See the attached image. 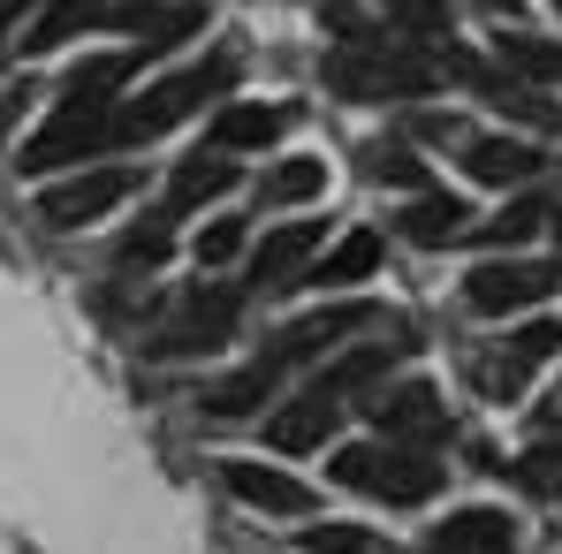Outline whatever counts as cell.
Returning <instances> with one entry per match:
<instances>
[{
    "label": "cell",
    "instance_id": "6da1fadb",
    "mask_svg": "<svg viewBox=\"0 0 562 554\" xmlns=\"http://www.w3.org/2000/svg\"><path fill=\"white\" fill-rule=\"evenodd\" d=\"M335 486H350V494H373L387 509H418V501H434L441 486H449V463L418 456V449H395V441H358V449H335Z\"/></svg>",
    "mask_w": 562,
    "mask_h": 554
},
{
    "label": "cell",
    "instance_id": "7a4b0ae2",
    "mask_svg": "<svg viewBox=\"0 0 562 554\" xmlns=\"http://www.w3.org/2000/svg\"><path fill=\"white\" fill-rule=\"evenodd\" d=\"M434 84H441L434 54H418L411 38H373V46L327 54V92L335 99H418Z\"/></svg>",
    "mask_w": 562,
    "mask_h": 554
},
{
    "label": "cell",
    "instance_id": "3957f363",
    "mask_svg": "<svg viewBox=\"0 0 562 554\" xmlns=\"http://www.w3.org/2000/svg\"><path fill=\"white\" fill-rule=\"evenodd\" d=\"M236 84V54H213V61H190L176 77H160L145 99H130L114 122H106V137H122V145H145V137H160V129H176L183 114H198L205 99H221Z\"/></svg>",
    "mask_w": 562,
    "mask_h": 554
},
{
    "label": "cell",
    "instance_id": "277c9868",
    "mask_svg": "<svg viewBox=\"0 0 562 554\" xmlns=\"http://www.w3.org/2000/svg\"><path fill=\"white\" fill-rule=\"evenodd\" d=\"M562 289V267L555 259H486L479 274L464 281V304L502 319V312H525V304H548Z\"/></svg>",
    "mask_w": 562,
    "mask_h": 554
},
{
    "label": "cell",
    "instance_id": "5b68a950",
    "mask_svg": "<svg viewBox=\"0 0 562 554\" xmlns=\"http://www.w3.org/2000/svg\"><path fill=\"white\" fill-rule=\"evenodd\" d=\"M366 410H373L380 441H395V449H418V456H426V441H441V433H449V403H441L426 380H403V387H387V395H373Z\"/></svg>",
    "mask_w": 562,
    "mask_h": 554
},
{
    "label": "cell",
    "instance_id": "8992f818",
    "mask_svg": "<svg viewBox=\"0 0 562 554\" xmlns=\"http://www.w3.org/2000/svg\"><path fill=\"white\" fill-rule=\"evenodd\" d=\"M555 350H562V327H555V319H532V327H517L494 358H479L471 380H479V395H486V403H517V395H525V380H532V365H540V358H555Z\"/></svg>",
    "mask_w": 562,
    "mask_h": 554
},
{
    "label": "cell",
    "instance_id": "52a82bcc",
    "mask_svg": "<svg viewBox=\"0 0 562 554\" xmlns=\"http://www.w3.org/2000/svg\"><path fill=\"white\" fill-rule=\"evenodd\" d=\"M236 312H244V296H236V289H213V296L198 289L183 312L145 342V350H153V358H198V350H221V342H228V327H236Z\"/></svg>",
    "mask_w": 562,
    "mask_h": 554
},
{
    "label": "cell",
    "instance_id": "ba28073f",
    "mask_svg": "<svg viewBox=\"0 0 562 554\" xmlns=\"http://www.w3.org/2000/svg\"><path fill=\"white\" fill-rule=\"evenodd\" d=\"M366 327H380L373 304H327V312H312V319L281 327L274 350H267V365L289 372V365H304V358H319V350H335V342H350V335H366Z\"/></svg>",
    "mask_w": 562,
    "mask_h": 554
},
{
    "label": "cell",
    "instance_id": "9c48e42d",
    "mask_svg": "<svg viewBox=\"0 0 562 554\" xmlns=\"http://www.w3.org/2000/svg\"><path fill=\"white\" fill-rule=\"evenodd\" d=\"M130 190H137V168H92V176H77V183L46 190V197H38V221H46V228H85L99 213H114Z\"/></svg>",
    "mask_w": 562,
    "mask_h": 554
},
{
    "label": "cell",
    "instance_id": "30bf717a",
    "mask_svg": "<svg viewBox=\"0 0 562 554\" xmlns=\"http://www.w3.org/2000/svg\"><path fill=\"white\" fill-rule=\"evenodd\" d=\"M221 478H228V494L236 501H251V509H267V517H312L319 509V494L304 486V478H289V471H274V463H221Z\"/></svg>",
    "mask_w": 562,
    "mask_h": 554
},
{
    "label": "cell",
    "instance_id": "8fae6325",
    "mask_svg": "<svg viewBox=\"0 0 562 554\" xmlns=\"http://www.w3.org/2000/svg\"><path fill=\"white\" fill-rule=\"evenodd\" d=\"M335 426H342V403L327 387H304L296 403H281L274 418H267V441H274L281 456H304V449H327Z\"/></svg>",
    "mask_w": 562,
    "mask_h": 554
},
{
    "label": "cell",
    "instance_id": "7c38bea8",
    "mask_svg": "<svg viewBox=\"0 0 562 554\" xmlns=\"http://www.w3.org/2000/svg\"><path fill=\"white\" fill-rule=\"evenodd\" d=\"M426 554H517V524L502 509H457L426 532Z\"/></svg>",
    "mask_w": 562,
    "mask_h": 554
},
{
    "label": "cell",
    "instance_id": "4fadbf2b",
    "mask_svg": "<svg viewBox=\"0 0 562 554\" xmlns=\"http://www.w3.org/2000/svg\"><path fill=\"white\" fill-rule=\"evenodd\" d=\"M99 137H106V114H54L31 145H23V176H46V168H61V160H85Z\"/></svg>",
    "mask_w": 562,
    "mask_h": 554
},
{
    "label": "cell",
    "instance_id": "5bb4252c",
    "mask_svg": "<svg viewBox=\"0 0 562 554\" xmlns=\"http://www.w3.org/2000/svg\"><path fill=\"white\" fill-rule=\"evenodd\" d=\"M312 251H319V221H289V228H274V236L251 251V281H259V289H296Z\"/></svg>",
    "mask_w": 562,
    "mask_h": 554
},
{
    "label": "cell",
    "instance_id": "9a60e30c",
    "mask_svg": "<svg viewBox=\"0 0 562 554\" xmlns=\"http://www.w3.org/2000/svg\"><path fill=\"white\" fill-rule=\"evenodd\" d=\"M548 160L532 152V145H517V137H471L464 145V176L471 183H494V190H509V183H532Z\"/></svg>",
    "mask_w": 562,
    "mask_h": 554
},
{
    "label": "cell",
    "instance_id": "2e32d148",
    "mask_svg": "<svg viewBox=\"0 0 562 554\" xmlns=\"http://www.w3.org/2000/svg\"><path fill=\"white\" fill-rule=\"evenodd\" d=\"M418 251H441V244H464L471 236V213H464V197H441V190H426V197H411V213L395 221Z\"/></svg>",
    "mask_w": 562,
    "mask_h": 554
},
{
    "label": "cell",
    "instance_id": "e0dca14e",
    "mask_svg": "<svg viewBox=\"0 0 562 554\" xmlns=\"http://www.w3.org/2000/svg\"><path fill=\"white\" fill-rule=\"evenodd\" d=\"M289 129V106H221L213 114V152H259Z\"/></svg>",
    "mask_w": 562,
    "mask_h": 554
},
{
    "label": "cell",
    "instance_id": "ac0fdd59",
    "mask_svg": "<svg viewBox=\"0 0 562 554\" xmlns=\"http://www.w3.org/2000/svg\"><path fill=\"white\" fill-rule=\"evenodd\" d=\"M358 176H366V183L418 190V197H426V160H418L411 145H395V137H366V145H358Z\"/></svg>",
    "mask_w": 562,
    "mask_h": 554
},
{
    "label": "cell",
    "instance_id": "d6986e66",
    "mask_svg": "<svg viewBox=\"0 0 562 554\" xmlns=\"http://www.w3.org/2000/svg\"><path fill=\"white\" fill-rule=\"evenodd\" d=\"M274 387H281V372L267 365V358H251L244 372H228V380L205 387V410H213V418H244V410H259Z\"/></svg>",
    "mask_w": 562,
    "mask_h": 554
},
{
    "label": "cell",
    "instance_id": "ffe728a7",
    "mask_svg": "<svg viewBox=\"0 0 562 554\" xmlns=\"http://www.w3.org/2000/svg\"><path fill=\"white\" fill-rule=\"evenodd\" d=\"M403 350H411L403 335H395V342H366V350H350L342 365H327V372H319V387H327L335 403H350V395H358V387H373L380 372H387V358H403Z\"/></svg>",
    "mask_w": 562,
    "mask_h": 554
},
{
    "label": "cell",
    "instance_id": "44dd1931",
    "mask_svg": "<svg viewBox=\"0 0 562 554\" xmlns=\"http://www.w3.org/2000/svg\"><path fill=\"white\" fill-rule=\"evenodd\" d=\"M228 190H236V160H221V152L205 160V152H198V160H183V168H176L168 213H183V205H205V197H228Z\"/></svg>",
    "mask_w": 562,
    "mask_h": 554
},
{
    "label": "cell",
    "instance_id": "7402d4cb",
    "mask_svg": "<svg viewBox=\"0 0 562 554\" xmlns=\"http://www.w3.org/2000/svg\"><path fill=\"white\" fill-rule=\"evenodd\" d=\"M373 267H380V236H366V228H358V236H342V244H335V251H327V259H319V267H312L304 281H319V289H342V281H366Z\"/></svg>",
    "mask_w": 562,
    "mask_h": 554
},
{
    "label": "cell",
    "instance_id": "603a6c76",
    "mask_svg": "<svg viewBox=\"0 0 562 554\" xmlns=\"http://www.w3.org/2000/svg\"><path fill=\"white\" fill-rule=\"evenodd\" d=\"M327 190V160H281L259 176V205H304Z\"/></svg>",
    "mask_w": 562,
    "mask_h": 554
},
{
    "label": "cell",
    "instance_id": "cb8c5ba5",
    "mask_svg": "<svg viewBox=\"0 0 562 554\" xmlns=\"http://www.w3.org/2000/svg\"><path fill=\"white\" fill-rule=\"evenodd\" d=\"M502 61H509L525 84H555L562 77V46L555 38H532V31H502Z\"/></svg>",
    "mask_w": 562,
    "mask_h": 554
},
{
    "label": "cell",
    "instance_id": "d4e9b609",
    "mask_svg": "<svg viewBox=\"0 0 562 554\" xmlns=\"http://www.w3.org/2000/svg\"><path fill=\"white\" fill-rule=\"evenodd\" d=\"M540 221H548V205H540V197H517L509 213H494V221H479L471 236H479V244H494V251H509V244H525V236H532Z\"/></svg>",
    "mask_w": 562,
    "mask_h": 554
},
{
    "label": "cell",
    "instance_id": "484cf974",
    "mask_svg": "<svg viewBox=\"0 0 562 554\" xmlns=\"http://www.w3.org/2000/svg\"><path fill=\"white\" fill-rule=\"evenodd\" d=\"M304 554H395L366 524H304Z\"/></svg>",
    "mask_w": 562,
    "mask_h": 554
},
{
    "label": "cell",
    "instance_id": "4316f807",
    "mask_svg": "<svg viewBox=\"0 0 562 554\" xmlns=\"http://www.w3.org/2000/svg\"><path fill=\"white\" fill-rule=\"evenodd\" d=\"M168 221H176V213H153L145 228H130V236H122V267H160V259H168V244H176V236H168Z\"/></svg>",
    "mask_w": 562,
    "mask_h": 554
},
{
    "label": "cell",
    "instance_id": "83f0119b",
    "mask_svg": "<svg viewBox=\"0 0 562 554\" xmlns=\"http://www.w3.org/2000/svg\"><path fill=\"white\" fill-rule=\"evenodd\" d=\"M380 8H387V23H403V31H418V38L449 31V0H380Z\"/></svg>",
    "mask_w": 562,
    "mask_h": 554
},
{
    "label": "cell",
    "instance_id": "f1b7e54d",
    "mask_svg": "<svg viewBox=\"0 0 562 554\" xmlns=\"http://www.w3.org/2000/svg\"><path fill=\"white\" fill-rule=\"evenodd\" d=\"M244 251V221H213L205 236H198V267H228Z\"/></svg>",
    "mask_w": 562,
    "mask_h": 554
},
{
    "label": "cell",
    "instance_id": "f546056e",
    "mask_svg": "<svg viewBox=\"0 0 562 554\" xmlns=\"http://www.w3.org/2000/svg\"><path fill=\"white\" fill-rule=\"evenodd\" d=\"M418 137H426V145H471V129L457 114H418Z\"/></svg>",
    "mask_w": 562,
    "mask_h": 554
},
{
    "label": "cell",
    "instance_id": "4dcf8cb0",
    "mask_svg": "<svg viewBox=\"0 0 562 554\" xmlns=\"http://www.w3.org/2000/svg\"><path fill=\"white\" fill-rule=\"evenodd\" d=\"M23 99H31V84H8V92H0V129H8V122L23 114Z\"/></svg>",
    "mask_w": 562,
    "mask_h": 554
},
{
    "label": "cell",
    "instance_id": "1f68e13d",
    "mask_svg": "<svg viewBox=\"0 0 562 554\" xmlns=\"http://www.w3.org/2000/svg\"><path fill=\"white\" fill-rule=\"evenodd\" d=\"M471 8H486V15H517L525 0H471Z\"/></svg>",
    "mask_w": 562,
    "mask_h": 554
},
{
    "label": "cell",
    "instance_id": "d6a6232c",
    "mask_svg": "<svg viewBox=\"0 0 562 554\" xmlns=\"http://www.w3.org/2000/svg\"><path fill=\"white\" fill-rule=\"evenodd\" d=\"M540 426H548V433H555V441H562V395H555V403H548V418H540Z\"/></svg>",
    "mask_w": 562,
    "mask_h": 554
},
{
    "label": "cell",
    "instance_id": "836d02e7",
    "mask_svg": "<svg viewBox=\"0 0 562 554\" xmlns=\"http://www.w3.org/2000/svg\"><path fill=\"white\" fill-rule=\"evenodd\" d=\"M555 228H562V213H555Z\"/></svg>",
    "mask_w": 562,
    "mask_h": 554
},
{
    "label": "cell",
    "instance_id": "e575fe53",
    "mask_svg": "<svg viewBox=\"0 0 562 554\" xmlns=\"http://www.w3.org/2000/svg\"><path fill=\"white\" fill-rule=\"evenodd\" d=\"M555 395H562V387H555Z\"/></svg>",
    "mask_w": 562,
    "mask_h": 554
},
{
    "label": "cell",
    "instance_id": "d590c367",
    "mask_svg": "<svg viewBox=\"0 0 562 554\" xmlns=\"http://www.w3.org/2000/svg\"><path fill=\"white\" fill-rule=\"evenodd\" d=\"M555 8H562V0H555Z\"/></svg>",
    "mask_w": 562,
    "mask_h": 554
}]
</instances>
